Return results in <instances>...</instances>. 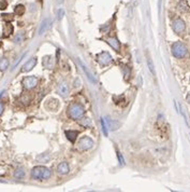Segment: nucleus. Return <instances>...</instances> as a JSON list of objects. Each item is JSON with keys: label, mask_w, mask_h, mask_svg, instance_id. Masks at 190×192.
<instances>
[{"label": "nucleus", "mask_w": 190, "mask_h": 192, "mask_svg": "<svg viewBox=\"0 0 190 192\" xmlns=\"http://www.w3.org/2000/svg\"><path fill=\"white\" fill-rule=\"evenodd\" d=\"M78 63H80V65H81V67H82V69H83V71L85 72L86 77H87V78L89 79V81H91L92 83H97V79L95 78L94 75H92V73H91L90 71H89V69L87 68V66H86L85 64H83V63L81 62V61H80Z\"/></svg>", "instance_id": "8"}, {"label": "nucleus", "mask_w": 190, "mask_h": 192, "mask_svg": "<svg viewBox=\"0 0 190 192\" xmlns=\"http://www.w3.org/2000/svg\"><path fill=\"white\" fill-rule=\"evenodd\" d=\"M38 84V79L35 76H29L24 78L23 80V85H24L25 89L27 90H31L33 87H35V85Z\"/></svg>", "instance_id": "6"}, {"label": "nucleus", "mask_w": 190, "mask_h": 192, "mask_svg": "<svg viewBox=\"0 0 190 192\" xmlns=\"http://www.w3.org/2000/svg\"><path fill=\"white\" fill-rule=\"evenodd\" d=\"M101 120V125H102V131H103V134H104L105 136H107V128H106V125H105V122H104V119H100Z\"/></svg>", "instance_id": "22"}, {"label": "nucleus", "mask_w": 190, "mask_h": 192, "mask_svg": "<svg viewBox=\"0 0 190 192\" xmlns=\"http://www.w3.org/2000/svg\"><path fill=\"white\" fill-rule=\"evenodd\" d=\"M107 124H109V127H110L112 131L116 130V127H117V123H114V121L111 119H107Z\"/></svg>", "instance_id": "21"}, {"label": "nucleus", "mask_w": 190, "mask_h": 192, "mask_svg": "<svg viewBox=\"0 0 190 192\" xmlns=\"http://www.w3.org/2000/svg\"><path fill=\"white\" fill-rule=\"evenodd\" d=\"M107 43L110 44V46H112V48L115 50V51H118V50H119V48H121V46H119V42H118V40L116 38L107 39Z\"/></svg>", "instance_id": "15"}, {"label": "nucleus", "mask_w": 190, "mask_h": 192, "mask_svg": "<svg viewBox=\"0 0 190 192\" xmlns=\"http://www.w3.org/2000/svg\"><path fill=\"white\" fill-rule=\"evenodd\" d=\"M12 33H13V26L8 22L4 25V27H3V37L7 38V37H9Z\"/></svg>", "instance_id": "13"}, {"label": "nucleus", "mask_w": 190, "mask_h": 192, "mask_svg": "<svg viewBox=\"0 0 190 192\" xmlns=\"http://www.w3.org/2000/svg\"><path fill=\"white\" fill-rule=\"evenodd\" d=\"M2 111H3V105H2V103L0 102V116L2 114Z\"/></svg>", "instance_id": "29"}, {"label": "nucleus", "mask_w": 190, "mask_h": 192, "mask_svg": "<svg viewBox=\"0 0 190 192\" xmlns=\"http://www.w3.org/2000/svg\"><path fill=\"white\" fill-rule=\"evenodd\" d=\"M14 12H15L16 15H23V14L25 13V7L21 6V4H18V6L15 7Z\"/></svg>", "instance_id": "17"}, {"label": "nucleus", "mask_w": 190, "mask_h": 192, "mask_svg": "<svg viewBox=\"0 0 190 192\" xmlns=\"http://www.w3.org/2000/svg\"><path fill=\"white\" fill-rule=\"evenodd\" d=\"M14 176H15V178H18V179L24 178V176H25L24 170H23V168H18V170H16L15 173H14Z\"/></svg>", "instance_id": "19"}, {"label": "nucleus", "mask_w": 190, "mask_h": 192, "mask_svg": "<svg viewBox=\"0 0 190 192\" xmlns=\"http://www.w3.org/2000/svg\"><path fill=\"white\" fill-rule=\"evenodd\" d=\"M52 176V172L50 168L45 166H35L31 170V177L33 179L42 180V179H48Z\"/></svg>", "instance_id": "1"}, {"label": "nucleus", "mask_w": 190, "mask_h": 192, "mask_svg": "<svg viewBox=\"0 0 190 192\" xmlns=\"http://www.w3.org/2000/svg\"><path fill=\"white\" fill-rule=\"evenodd\" d=\"M57 172L61 175H66V174L69 173V165H68L67 162H62L58 165L57 167Z\"/></svg>", "instance_id": "12"}, {"label": "nucleus", "mask_w": 190, "mask_h": 192, "mask_svg": "<svg viewBox=\"0 0 190 192\" xmlns=\"http://www.w3.org/2000/svg\"><path fill=\"white\" fill-rule=\"evenodd\" d=\"M147 64H148V67H149V70H150V72L153 73V75H156V72H155V68H154V64H153V63H152V61H150V60H148Z\"/></svg>", "instance_id": "24"}, {"label": "nucleus", "mask_w": 190, "mask_h": 192, "mask_svg": "<svg viewBox=\"0 0 190 192\" xmlns=\"http://www.w3.org/2000/svg\"><path fill=\"white\" fill-rule=\"evenodd\" d=\"M81 125H83V126H86V127H90L91 126V122L88 118H84V119L81 120Z\"/></svg>", "instance_id": "20"}, {"label": "nucleus", "mask_w": 190, "mask_h": 192, "mask_svg": "<svg viewBox=\"0 0 190 192\" xmlns=\"http://www.w3.org/2000/svg\"><path fill=\"white\" fill-rule=\"evenodd\" d=\"M97 58H98L99 64L102 66H107L113 63L112 56H111L110 53H107V52H102V53L98 54V57H97Z\"/></svg>", "instance_id": "5"}, {"label": "nucleus", "mask_w": 190, "mask_h": 192, "mask_svg": "<svg viewBox=\"0 0 190 192\" xmlns=\"http://www.w3.org/2000/svg\"><path fill=\"white\" fill-rule=\"evenodd\" d=\"M117 159H118V162H119V164L121 165L125 164V161H123V155H121V152H117Z\"/></svg>", "instance_id": "25"}, {"label": "nucleus", "mask_w": 190, "mask_h": 192, "mask_svg": "<svg viewBox=\"0 0 190 192\" xmlns=\"http://www.w3.org/2000/svg\"><path fill=\"white\" fill-rule=\"evenodd\" d=\"M7 8V1H4V0H3V1H1V2H0V9H1V10H3V9H5Z\"/></svg>", "instance_id": "27"}, {"label": "nucleus", "mask_w": 190, "mask_h": 192, "mask_svg": "<svg viewBox=\"0 0 190 192\" xmlns=\"http://www.w3.org/2000/svg\"><path fill=\"white\" fill-rule=\"evenodd\" d=\"M18 40H19V41L21 40V37H19V35L17 36V37H16V39H15V42H18Z\"/></svg>", "instance_id": "30"}, {"label": "nucleus", "mask_w": 190, "mask_h": 192, "mask_svg": "<svg viewBox=\"0 0 190 192\" xmlns=\"http://www.w3.org/2000/svg\"><path fill=\"white\" fill-rule=\"evenodd\" d=\"M172 54L176 58H183L187 55V48L183 42H175L172 46Z\"/></svg>", "instance_id": "3"}, {"label": "nucleus", "mask_w": 190, "mask_h": 192, "mask_svg": "<svg viewBox=\"0 0 190 192\" xmlns=\"http://www.w3.org/2000/svg\"><path fill=\"white\" fill-rule=\"evenodd\" d=\"M188 3H187V1L186 0H182L180 3H178V6H177V9L180 10V12H186V11H188Z\"/></svg>", "instance_id": "16"}, {"label": "nucleus", "mask_w": 190, "mask_h": 192, "mask_svg": "<svg viewBox=\"0 0 190 192\" xmlns=\"http://www.w3.org/2000/svg\"><path fill=\"white\" fill-rule=\"evenodd\" d=\"M9 66V61L7 58H1L0 60V70H5Z\"/></svg>", "instance_id": "18"}, {"label": "nucleus", "mask_w": 190, "mask_h": 192, "mask_svg": "<svg viewBox=\"0 0 190 192\" xmlns=\"http://www.w3.org/2000/svg\"><path fill=\"white\" fill-rule=\"evenodd\" d=\"M64 10H59L58 11V19H62V16H64Z\"/></svg>", "instance_id": "28"}, {"label": "nucleus", "mask_w": 190, "mask_h": 192, "mask_svg": "<svg viewBox=\"0 0 190 192\" xmlns=\"http://www.w3.org/2000/svg\"><path fill=\"white\" fill-rule=\"evenodd\" d=\"M78 135V133L76 132V131H66V136H67L68 139H69L70 141H72V143H74V141L76 140Z\"/></svg>", "instance_id": "14"}, {"label": "nucleus", "mask_w": 190, "mask_h": 192, "mask_svg": "<svg viewBox=\"0 0 190 192\" xmlns=\"http://www.w3.org/2000/svg\"><path fill=\"white\" fill-rule=\"evenodd\" d=\"M2 19H4L5 22H11V21L13 19V15H12V14H3Z\"/></svg>", "instance_id": "23"}, {"label": "nucleus", "mask_w": 190, "mask_h": 192, "mask_svg": "<svg viewBox=\"0 0 190 192\" xmlns=\"http://www.w3.org/2000/svg\"><path fill=\"white\" fill-rule=\"evenodd\" d=\"M172 28L176 34H180L183 33L186 28L185 22L183 21L182 19H175L173 22H172Z\"/></svg>", "instance_id": "7"}, {"label": "nucleus", "mask_w": 190, "mask_h": 192, "mask_svg": "<svg viewBox=\"0 0 190 192\" xmlns=\"http://www.w3.org/2000/svg\"><path fill=\"white\" fill-rule=\"evenodd\" d=\"M129 77H130V69L128 67H125V78L129 79Z\"/></svg>", "instance_id": "26"}, {"label": "nucleus", "mask_w": 190, "mask_h": 192, "mask_svg": "<svg viewBox=\"0 0 190 192\" xmlns=\"http://www.w3.org/2000/svg\"><path fill=\"white\" fill-rule=\"evenodd\" d=\"M51 24H52V19L47 17V19H44V21L42 22V24H41V26H40V29H39V35L41 36L45 33L46 30H47V28L51 26Z\"/></svg>", "instance_id": "9"}, {"label": "nucleus", "mask_w": 190, "mask_h": 192, "mask_svg": "<svg viewBox=\"0 0 190 192\" xmlns=\"http://www.w3.org/2000/svg\"><path fill=\"white\" fill-rule=\"evenodd\" d=\"M35 65H37V58L32 57V58H30V60L24 65V67H23V71H30Z\"/></svg>", "instance_id": "11"}, {"label": "nucleus", "mask_w": 190, "mask_h": 192, "mask_svg": "<svg viewBox=\"0 0 190 192\" xmlns=\"http://www.w3.org/2000/svg\"><path fill=\"white\" fill-rule=\"evenodd\" d=\"M95 145L94 140L91 139L90 137H88V136H85V137H82L80 139V141H78V148L81 149V150H88V149L92 148V146Z\"/></svg>", "instance_id": "4"}, {"label": "nucleus", "mask_w": 190, "mask_h": 192, "mask_svg": "<svg viewBox=\"0 0 190 192\" xmlns=\"http://www.w3.org/2000/svg\"><path fill=\"white\" fill-rule=\"evenodd\" d=\"M186 99H187V102H188V103H189V104H190V93H189V94H188V95H187V97H186Z\"/></svg>", "instance_id": "31"}, {"label": "nucleus", "mask_w": 190, "mask_h": 192, "mask_svg": "<svg viewBox=\"0 0 190 192\" xmlns=\"http://www.w3.org/2000/svg\"><path fill=\"white\" fill-rule=\"evenodd\" d=\"M58 93L61 96H67L68 93H69V87H68V83L66 82H61V83L58 85Z\"/></svg>", "instance_id": "10"}, {"label": "nucleus", "mask_w": 190, "mask_h": 192, "mask_svg": "<svg viewBox=\"0 0 190 192\" xmlns=\"http://www.w3.org/2000/svg\"><path fill=\"white\" fill-rule=\"evenodd\" d=\"M84 107L81 104H72V105L69 106V109H68V114H69V117L70 118H72V119L76 120V119H80L82 118V116L84 114Z\"/></svg>", "instance_id": "2"}]
</instances>
